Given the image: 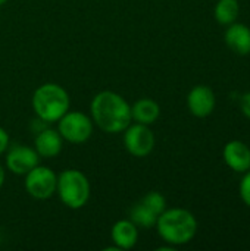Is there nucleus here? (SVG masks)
I'll return each mask as SVG.
<instances>
[{
  "instance_id": "nucleus-2",
  "label": "nucleus",
  "mask_w": 250,
  "mask_h": 251,
  "mask_svg": "<svg viewBox=\"0 0 250 251\" xmlns=\"http://www.w3.org/2000/svg\"><path fill=\"white\" fill-rule=\"evenodd\" d=\"M155 228L158 229L159 237L169 246L180 247L189 244L197 234V221L196 216L183 207L165 209L158 221Z\"/></svg>"
},
{
  "instance_id": "nucleus-3",
  "label": "nucleus",
  "mask_w": 250,
  "mask_h": 251,
  "mask_svg": "<svg viewBox=\"0 0 250 251\" xmlns=\"http://www.w3.org/2000/svg\"><path fill=\"white\" fill-rule=\"evenodd\" d=\"M31 106L41 122L55 124L71 109V99L62 85L46 82L37 87L32 93Z\"/></svg>"
},
{
  "instance_id": "nucleus-15",
  "label": "nucleus",
  "mask_w": 250,
  "mask_h": 251,
  "mask_svg": "<svg viewBox=\"0 0 250 251\" xmlns=\"http://www.w3.org/2000/svg\"><path fill=\"white\" fill-rule=\"evenodd\" d=\"M240 15L239 0H218L214 7V18L221 25H230Z\"/></svg>"
},
{
  "instance_id": "nucleus-9",
  "label": "nucleus",
  "mask_w": 250,
  "mask_h": 251,
  "mask_svg": "<svg viewBox=\"0 0 250 251\" xmlns=\"http://www.w3.org/2000/svg\"><path fill=\"white\" fill-rule=\"evenodd\" d=\"M215 106H217V97L211 87L200 84L190 90L187 96V107L193 116L208 118L215 110Z\"/></svg>"
},
{
  "instance_id": "nucleus-11",
  "label": "nucleus",
  "mask_w": 250,
  "mask_h": 251,
  "mask_svg": "<svg viewBox=\"0 0 250 251\" xmlns=\"http://www.w3.org/2000/svg\"><path fill=\"white\" fill-rule=\"evenodd\" d=\"M34 149L43 159L56 157L63 149V138L60 137L57 129L44 128L37 132L34 138Z\"/></svg>"
},
{
  "instance_id": "nucleus-20",
  "label": "nucleus",
  "mask_w": 250,
  "mask_h": 251,
  "mask_svg": "<svg viewBox=\"0 0 250 251\" xmlns=\"http://www.w3.org/2000/svg\"><path fill=\"white\" fill-rule=\"evenodd\" d=\"M9 134H7V131L4 129V128H1L0 126V156L7 150V147H9Z\"/></svg>"
},
{
  "instance_id": "nucleus-6",
  "label": "nucleus",
  "mask_w": 250,
  "mask_h": 251,
  "mask_svg": "<svg viewBox=\"0 0 250 251\" xmlns=\"http://www.w3.org/2000/svg\"><path fill=\"white\" fill-rule=\"evenodd\" d=\"M25 191L35 200H47L56 194L57 175L47 166L37 165L28 174L24 175Z\"/></svg>"
},
{
  "instance_id": "nucleus-10",
  "label": "nucleus",
  "mask_w": 250,
  "mask_h": 251,
  "mask_svg": "<svg viewBox=\"0 0 250 251\" xmlns=\"http://www.w3.org/2000/svg\"><path fill=\"white\" fill-rule=\"evenodd\" d=\"M222 157L225 165L237 174H245L250 169V147L240 140L228 141L224 146Z\"/></svg>"
},
{
  "instance_id": "nucleus-14",
  "label": "nucleus",
  "mask_w": 250,
  "mask_h": 251,
  "mask_svg": "<svg viewBox=\"0 0 250 251\" xmlns=\"http://www.w3.org/2000/svg\"><path fill=\"white\" fill-rule=\"evenodd\" d=\"M161 116V107L159 104L149 99H139L133 106H131V119L133 122L143 124V125H153Z\"/></svg>"
},
{
  "instance_id": "nucleus-21",
  "label": "nucleus",
  "mask_w": 250,
  "mask_h": 251,
  "mask_svg": "<svg viewBox=\"0 0 250 251\" xmlns=\"http://www.w3.org/2000/svg\"><path fill=\"white\" fill-rule=\"evenodd\" d=\"M4 179H6V171H4V168L0 165V190H1V187H3V184H4Z\"/></svg>"
},
{
  "instance_id": "nucleus-19",
  "label": "nucleus",
  "mask_w": 250,
  "mask_h": 251,
  "mask_svg": "<svg viewBox=\"0 0 250 251\" xmlns=\"http://www.w3.org/2000/svg\"><path fill=\"white\" fill-rule=\"evenodd\" d=\"M240 110L248 119H250V91L240 97Z\"/></svg>"
},
{
  "instance_id": "nucleus-17",
  "label": "nucleus",
  "mask_w": 250,
  "mask_h": 251,
  "mask_svg": "<svg viewBox=\"0 0 250 251\" xmlns=\"http://www.w3.org/2000/svg\"><path fill=\"white\" fill-rule=\"evenodd\" d=\"M149 210H152L158 218L159 215L167 209V199L159 191H149L141 200H140Z\"/></svg>"
},
{
  "instance_id": "nucleus-8",
  "label": "nucleus",
  "mask_w": 250,
  "mask_h": 251,
  "mask_svg": "<svg viewBox=\"0 0 250 251\" xmlns=\"http://www.w3.org/2000/svg\"><path fill=\"white\" fill-rule=\"evenodd\" d=\"M6 169L15 175H25L28 174L32 168L40 165V156L35 151L34 147L28 146H13L9 149L6 159Z\"/></svg>"
},
{
  "instance_id": "nucleus-7",
  "label": "nucleus",
  "mask_w": 250,
  "mask_h": 251,
  "mask_svg": "<svg viewBox=\"0 0 250 251\" xmlns=\"http://www.w3.org/2000/svg\"><path fill=\"white\" fill-rule=\"evenodd\" d=\"M156 144V138L149 125L131 122L124 131V147L134 157L149 156Z\"/></svg>"
},
{
  "instance_id": "nucleus-12",
  "label": "nucleus",
  "mask_w": 250,
  "mask_h": 251,
  "mask_svg": "<svg viewBox=\"0 0 250 251\" xmlns=\"http://www.w3.org/2000/svg\"><path fill=\"white\" fill-rule=\"evenodd\" d=\"M228 28L225 29L224 40L227 47L234 51L236 54L240 56H248L250 54V28L245 24L233 22L227 25Z\"/></svg>"
},
{
  "instance_id": "nucleus-5",
  "label": "nucleus",
  "mask_w": 250,
  "mask_h": 251,
  "mask_svg": "<svg viewBox=\"0 0 250 251\" xmlns=\"http://www.w3.org/2000/svg\"><path fill=\"white\" fill-rule=\"evenodd\" d=\"M56 124L63 141L71 144H83L88 141L94 131L93 119L80 110L69 109Z\"/></svg>"
},
{
  "instance_id": "nucleus-4",
  "label": "nucleus",
  "mask_w": 250,
  "mask_h": 251,
  "mask_svg": "<svg viewBox=\"0 0 250 251\" xmlns=\"http://www.w3.org/2000/svg\"><path fill=\"white\" fill-rule=\"evenodd\" d=\"M91 187L84 172L78 169H65L57 175L56 194L68 209H83L90 199Z\"/></svg>"
},
{
  "instance_id": "nucleus-1",
  "label": "nucleus",
  "mask_w": 250,
  "mask_h": 251,
  "mask_svg": "<svg viewBox=\"0 0 250 251\" xmlns=\"http://www.w3.org/2000/svg\"><path fill=\"white\" fill-rule=\"evenodd\" d=\"M93 124L106 134H119L133 122L131 104L115 91H100L90 103Z\"/></svg>"
},
{
  "instance_id": "nucleus-16",
  "label": "nucleus",
  "mask_w": 250,
  "mask_h": 251,
  "mask_svg": "<svg viewBox=\"0 0 250 251\" xmlns=\"http://www.w3.org/2000/svg\"><path fill=\"white\" fill-rule=\"evenodd\" d=\"M130 221L137 226V228H143V229H152L156 225L158 216L149 210L141 201L136 203L131 210H130Z\"/></svg>"
},
{
  "instance_id": "nucleus-13",
  "label": "nucleus",
  "mask_w": 250,
  "mask_h": 251,
  "mask_svg": "<svg viewBox=\"0 0 250 251\" xmlns=\"http://www.w3.org/2000/svg\"><path fill=\"white\" fill-rule=\"evenodd\" d=\"M111 238L118 250H131L139 241V228L130 219L116 221L111 229Z\"/></svg>"
},
{
  "instance_id": "nucleus-18",
  "label": "nucleus",
  "mask_w": 250,
  "mask_h": 251,
  "mask_svg": "<svg viewBox=\"0 0 250 251\" xmlns=\"http://www.w3.org/2000/svg\"><path fill=\"white\" fill-rule=\"evenodd\" d=\"M239 194H240V199L243 200V203L248 207H250V169L243 174V178L239 185Z\"/></svg>"
},
{
  "instance_id": "nucleus-22",
  "label": "nucleus",
  "mask_w": 250,
  "mask_h": 251,
  "mask_svg": "<svg viewBox=\"0 0 250 251\" xmlns=\"http://www.w3.org/2000/svg\"><path fill=\"white\" fill-rule=\"evenodd\" d=\"M6 1H7V0H0V7H1V6H3V4L6 3Z\"/></svg>"
}]
</instances>
